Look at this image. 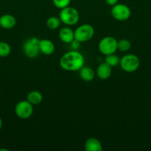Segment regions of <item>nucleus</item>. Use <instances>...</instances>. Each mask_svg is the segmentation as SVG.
Returning <instances> with one entry per match:
<instances>
[{"instance_id": "nucleus-1", "label": "nucleus", "mask_w": 151, "mask_h": 151, "mask_svg": "<svg viewBox=\"0 0 151 151\" xmlns=\"http://www.w3.org/2000/svg\"><path fill=\"white\" fill-rule=\"evenodd\" d=\"M59 65L68 72H77L84 66V58L78 50H72L65 53L61 57Z\"/></svg>"}, {"instance_id": "nucleus-2", "label": "nucleus", "mask_w": 151, "mask_h": 151, "mask_svg": "<svg viewBox=\"0 0 151 151\" xmlns=\"http://www.w3.org/2000/svg\"><path fill=\"white\" fill-rule=\"evenodd\" d=\"M59 19L62 23L67 26H73L79 21V13L73 7L68 6L65 8L61 9L59 13Z\"/></svg>"}, {"instance_id": "nucleus-3", "label": "nucleus", "mask_w": 151, "mask_h": 151, "mask_svg": "<svg viewBox=\"0 0 151 151\" xmlns=\"http://www.w3.org/2000/svg\"><path fill=\"white\" fill-rule=\"evenodd\" d=\"M119 65L123 71L128 73L136 72L140 66V60L134 54H127L120 59Z\"/></svg>"}, {"instance_id": "nucleus-4", "label": "nucleus", "mask_w": 151, "mask_h": 151, "mask_svg": "<svg viewBox=\"0 0 151 151\" xmlns=\"http://www.w3.org/2000/svg\"><path fill=\"white\" fill-rule=\"evenodd\" d=\"M39 38L31 37L25 41L22 46L23 52L29 58H36L40 53Z\"/></svg>"}, {"instance_id": "nucleus-5", "label": "nucleus", "mask_w": 151, "mask_h": 151, "mask_svg": "<svg viewBox=\"0 0 151 151\" xmlns=\"http://www.w3.org/2000/svg\"><path fill=\"white\" fill-rule=\"evenodd\" d=\"M94 33V28L92 25L84 24L78 26L74 30V38L80 43L87 42L93 38Z\"/></svg>"}, {"instance_id": "nucleus-6", "label": "nucleus", "mask_w": 151, "mask_h": 151, "mask_svg": "<svg viewBox=\"0 0 151 151\" xmlns=\"http://www.w3.org/2000/svg\"><path fill=\"white\" fill-rule=\"evenodd\" d=\"M118 41L113 36H105L99 43V50L104 55L113 54L118 50Z\"/></svg>"}, {"instance_id": "nucleus-7", "label": "nucleus", "mask_w": 151, "mask_h": 151, "mask_svg": "<svg viewBox=\"0 0 151 151\" xmlns=\"http://www.w3.org/2000/svg\"><path fill=\"white\" fill-rule=\"evenodd\" d=\"M15 113L20 119H29L33 114V106L27 100H21L15 106Z\"/></svg>"}, {"instance_id": "nucleus-8", "label": "nucleus", "mask_w": 151, "mask_h": 151, "mask_svg": "<svg viewBox=\"0 0 151 151\" xmlns=\"http://www.w3.org/2000/svg\"><path fill=\"white\" fill-rule=\"evenodd\" d=\"M110 13L113 19L119 22L127 21L131 16V10L130 7L126 4L119 3L112 6Z\"/></svg>"}, {"instance_id": "nucleus-9", "label": "nucleus", "mask_w": 151, "mask_h": 151, "mask_svg": "<svg viewBox=\"0 0 151 151\" xmlns=\"http://www.w3.org/2000/svg\"><path fill=\"white\" fill-rule=\"evenodd\" d=\"M112 73V67L105 62L100 63L96 69V75L99 79L105 80L108 79Z\"/></svg>"}, {"instance_id": "nucleus-10", "label": "nucleus", "mask_w": 151, "mask_h": 151, "mask_svg": "<svg viewBox=\"0 0 151 151\" xmlns=\"http://www.w3.org/2000/svg\"><path fill=\"white\" fill-rule=\"evenodd\" d=\"M16 24V19L13 15L4 14L0 16V27L4 29H10Z\"/></svg>"}, {"instance_id": "nucleus-11", "label": "nucleus", "mask_w": 151, "mask_h": 151, "mask_svg": "<svg viewBox=\"0 0 151 151\" xmlns=\"http://www.w3.org/2000/svg\"><path fill=\"white\" fill-rule=\"evenodd\" d=\"M59 37L62 42L65 44H70L74 38V31L68 27H62L59 31Z\"/></svg>"}, {"instance_id": "nucleus-12", "label": "nucleus", "mask_w": 151, "mask_h": 151, "mask_svg": "<svg viewBox=\"0 0 151 151\" xmlns=\"http://www.w3.org/2000/svg\"><path fill=\"white\" fill-rule=\"evenodd\" d=\"M40 52L45 55H50L55 52V44L49 39H41L39 41Z\"/></svg>"}, {"instance_id": "nucleus-13", "label": "nucleus", "mask_w": 151, "mask_h": 151, "mask_svg": "<svg viewBox=\"0 0 151 151\" xmlns=\"http://www.w3.org/2000/svg\"><path fill=\"white\" fill-rule=\"evenodd\" d=\"M84 150L86 151H102L103 147L99 139L94 137H90L85 141Z\"/></svg>"}, {"instance_id": "nucleus-14", "label": "nucleus", "mask_w": 151, "mask_h": 151, "mask_svg": "<svg viewBox=\"0 0 151 151\" xmlns=\"http://www.w3.org/2000/svg\"><path fill=\"white\" fill-rule=\"evenodd\" d=\"M78 72H79L80 78L86 82L92 81L96 76L94 70L90 66H82Z\"/></svg>"}, {"instance_id": "nucleus-15", "label": "nucleus", "mask_w": 151, "mask_h": 151, "mask_svg": "<svg viewBox=\"0 0 151 151\" xmlns=\"http://www.w3.org/2000/svg\"><path fill=\"white\" fill-rule=\"evenodd\" d=\"M27 100L30 102L33 106H37L42 102L43 96L40 91L34 90L28 93L27 95Z\"/></svg>"}, {"instance_id": "nucleus-16", "label": "nucleus", "mask_w": 151, "mask_h": 151, "mask_svg": "<svg viewBox=\"0 0 151 151\" xmlns=\"http://www.w3.org/2000/svg\"><path fill=\"white\" fill-rule=\"evenodd\" d=\"M61 22L59 17L57 16H50L47 19V22H46V25H47V28L52 30H54V29H58V28L60 27Z\"/></svg>"}, {"instance_id": "nucleus-17", "label": "nucleus", "mask_w": 151, "mask_h": 151, "mask_svg": "<svg viewBox=\"0 0 151 151\" xmlns=\"http://www.w3.org/2000/svg\"><path fill=\"white\" fill-rule=\"evenodd\" d=\"M105 62L106 63H107L108 65H110L111 67H113V66H115L118 64H119L120 58H118V56L117 55L113 53V54L105 55Z\"/></svg>"}, {"instance_id": "nucleus-18", "label": "nucleus", "mask_w": 151, "mask_h": 151, "mask_svg": "<svg viewBox=\"0 0 151 151\" xmlns=\"http://www.w3.org/2000/svg\"><path fill=\"white\" fill-rule=\"evenodd\" d=\"M117 47H118V50H119L120 52H126L129 51L131 48V43L129 40L126 39V38L120 39L119 41H118Z\"/></svg>"}, {"instance_id": "nucleus-19", "label": "nucleus", "mask_w": 151, "mask_h": 151, "mask_svg": "<svg viewBox=\"0 0 151 151\" xmlns=\"http://www.w3.org/2000/svg\"><path fill=\"white\" fill-rule=\"evenodd\" d=\"M11 52L10 44L4 41H0V58H5Z\"/></svg>"}, {"instance_id": "nucleus-20", "label": "nucleus", "mask_w": 151, "mask_h": 151, "mask_svg": "<svg viewBox=\"0 0 151 151\" xmlns=\"http://www.w3.org/2000/svg\"><path fill=\"white\" fill-rule=\"evenodd\" d=\"M70 1L71 0H53V3L55 7L60 10L69 6Z\"/></svg>"}, {"instance_id": "nucleus-21", "label": "nucleus", "mask_w": 151, "mask_h": 151, "mask_svg": "<svg viewBox=\"0 0 151 151\" xmlns=\"http://www.w3.org/2000/svg\"><path fill=\"white\" fill-rule=\"evenodd\" d=\"M80 44H81V43H80L79 41H77V40H76V39H74L73 41L70 43L71 48L73 49V50H78V49L79 48V47H80Z\"/></svg>"}, {"instance_id": "nucleus-22", "label": "nucleus", "mask_w": 151, "mask_h": 151, "mask_svg": "<svg viewBox=\"0 0 151 151\" xmlns=\"http://www.w3.org/2000/svg\"><path fill=\"white\" fill-rule=\"evenodd\" d=\"M105 2L110 6H113L118 2V0H105Z\"/></svg>"}, {"instance_id": "nucleus-23", "label": "nucleus", "mask_w": 151, "mask_h": 151, "mask_svg": "<svg viewBox=\"0 0 151 151\" xmlns=\"http://www.w3.org/2000/svg\"><path fill=\"white\" fill-rule=\"evenodd\" d=\"M1 128H2V120H1V117H0V130L1 129Z\"/></svg>"}, {"instance_id": "nucleus-24", "label": "nucleus", "mask_w": 151, "mask_h": 151, "mask_svg": "<svg viewBox=\"0 0 151 151\" xmlns=\"http://www.w3.org/2000/svg\"><path fill=\"white\" fill-rule=\"evenodd\" d=\"M1 150H5V151H8V150H7V149H0V151Z\"/></svg>"}]
</instances>
